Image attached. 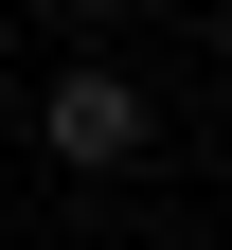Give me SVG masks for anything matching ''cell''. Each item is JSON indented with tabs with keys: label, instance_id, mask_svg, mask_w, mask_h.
I'll return each mask as SVG.
<instances>
[{
	"label": "cell",
	"instance_id": "obj_2",
	"mask_svg": "<svg viewBox=\"0 0 232 250\" xmlns=\"http://www.w3.org/2000/svg\"><path fill=\"white\" fill-rule=\"evenodd\" d=\"M54 18H72V36H107V18H125V0H54Z\"/></svg>",
	"mask_w": 232,
	"mask_h": 250
},
{
	"label": "cell",
	"instance_id": "obj_1",
	"mask_svg": "<svg viewBox=\"0 0 232 250\" xmlns=\"http://www.w3.org/2000/svg\"><path fill=\"white\" fill-rule=\"evenodd\" d=\"M36 143H54L72 179H125V161L161 143V107H143V72H107V54H72V72H36Z\"/></svg>",
	"mask_w": 232,
	"mask_h": 250
}]
</instances>
